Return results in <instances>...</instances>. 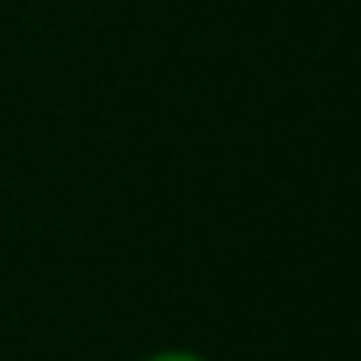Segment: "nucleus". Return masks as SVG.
Here are the masks:
<instances>
[{
	"label": "nucleus",
	"instance_id": "1",
	"mask_svg": "<svg viewBox=\"0 0 361 361\" xmlns=\"http://www.w3.org/2000/svg\"><path fill=\"white\" fill-rule=\"evenodd\" d=\"M143 361H206L202 353H193V349H160V353H152V357Z\"/></svg>",
	"mask_w": 361,
	"mask_h": 361
}]
</instances>
